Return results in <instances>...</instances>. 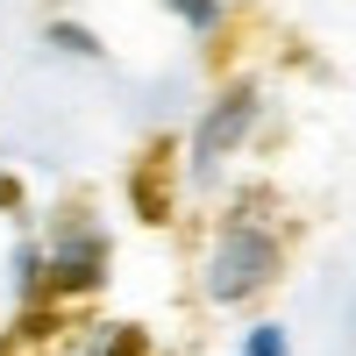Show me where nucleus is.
Returning a JSON list of instances; mask_svg holds the SVG:
<instances>
[{"label": "nucleus", "mask_w": 356, "mask_h": 356, "mask_svg": "<svg viewBox=\"0 0 356 356\" xmlns=\"http://www.w3.org/2000/svg\"><path fill=\"white\" fill-rule=\"evenodd\" d=\"M278 271V243L264 228H250V221H235L228 235H221V250H214V271H207V292L214 300H250V292Z\"/></svg>", "instance_id": "f257e3e1"}, {"label": "nucleus", "mask_w": 356, "mask_h": 356, "mask_svg": "<svg viewBox=\"0 0 356 356\" xmlns=\"http://www.w3.org/2000/svg\"><path fill=\"white\" fill-rule=\"evenodd\" d=\"M243 356H285V335H278V328H257V335H250V349H243Z\"/></svg>", "instance_id": "39448f33"}, {"label": "nucleus", "mask_w": 356, "mask_h": 356, "mask_svg": "<svg viewBox=\"0 0 356 356\" xmlns=\"http://www.w3.org/2000/svg\"><path fill=\"white\" fill-rule=\"evenodd\" d=\"M171 8H178V15H186L193 29H207V22H214V15H221V8H214V0H171Z\"/></svg>", "instance_id": "423d86ee"}, {"label": "nucleus", "mask_w": 356, "mask_h": 356, "mask_svg": "<svg viewBox=\"0 0 356 356\" xmlns=\"http://www.w3.org/2000/svg\"><path fill=\"white\" fill-rule=\"evenodd\" d=\"M100 264H107L100 235H72V243L57 250V285H93V278H100Z\"/></svg>", "instance_id": "7ed1b4c3"}, {"label": "nucleus", "mask_w": 356, "mask_h": 356, "mask_svg": "<svg viewBox=\"0 0 356 356\" xmlns=\"http://www.w3.org/2000/svg\"><path fill=\"white\" fill-rule=\"evenodd\" d=\"M50 43H65V50H79V57H100V43L86 36V29H72V22H57V29H50Z\"/></svg>", "instance_id": "20e7f679"}, {"label": "nucleus", "mask_w": 356, "mask_h": 356, "mask_svg": "<svg viewBox=\"0 0 356 356\" xmlns=\"http://www.w3.org/2000/svg\"><path fill=\"white\" fill-rule=\"evenodd\" d=\"M257 122V93H228L214 114H207V122H200V136H193V157H200V171L207 164H214L221 150H228V143H243V129Z\"/></svg>", "instance_id": "f03ea898"}]
</instances>
